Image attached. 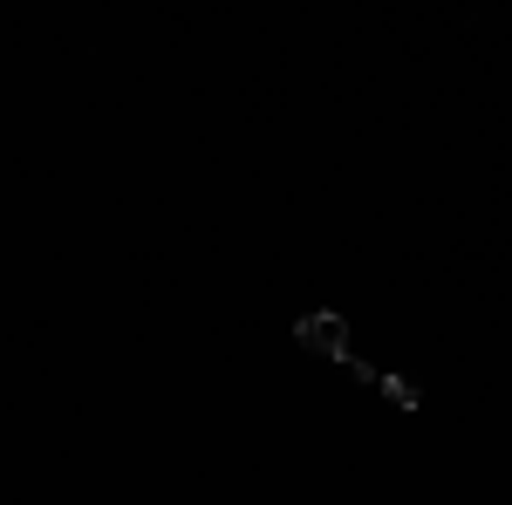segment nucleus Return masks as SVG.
<instances>
[{
  "label": "nucleus",
  "instance_id": "obj_1",
  "mask_svg": "<svg viewBox=\"0 0 512 505\" xmlns=\"http://www.w3.org/2000/svg\"><path fill=\"white\" fill-rule=\"evenodd\" d=\"M294 342H301L308 355H328V362H342V355H349V321H342L335 308H315V314H301Z\"/></svg>",
  "mask_w": 512,
  "mask_h": 505
},
{
  "label": "nucleus",
  "instance_id": "obj_2",
  "mask_svg": "<svg viewBox=\"0 0 512 505\" xmlns=\"http://www.w3.org/2000/svg\"><path fill=\"white\" fill-rule=\"evenodd\" d=\"M376 389L390 396L396 410H417V383H403V376H376Z\"/></svg>",
  "mask_w": 512,
  "mask_h": 505
}]
</instances>
